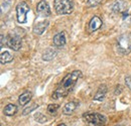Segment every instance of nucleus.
<instances>
[{"label": "nucleus", "instance_id": "12", "mask_svg": "<svg viewBox=\"0 0 131 126\" xmlns=\"http://www.w3.org/2000/svg\"><path fill=\"white\" fill-rule=\"evenodd\" d=\"M31 97H32V94H31V92H29V91H26V92L22 93V94L19 96V98H18V103H19V105H21V106L26 105V104L31 100Z\"/></svg>", "mask_w": 131, "mask_h": 126}, {"label": "nucleus", "instance_id": "1", "mask_svg": "<svg viewBox=\"0 0 131 126\" xmlns=\"http://www.w3.org/2000/svg\"><path fill=\"white\" fill-rule=\"evenodd\" d=\"M81 77H82V72L81 71H74V72L68 74L65 78L62 80V82L60 83L57 90L52 93L51 98L57 100V99L66 97L73 90L76 83L78 82V80Z\"/></svg>", "mask_w": 131, "mask_h": 126}, {"label": "nucleus", "instance_id": "15", "mask_svg": "<svg viewBox=\"0 0 131 126\" xmlns=\"http://www.w3.org/2000/svg\"><path fill=\"white\" fill-rule=\"evenodd\" d=\"M13 61V56L9 52V51H3L1 52V56H0V62L1 64H8L11 63Z\"/></svg>", "mask_w": 131, "mask_h": 126}, {"label": "nucleus", "instance_id": "14", "mask_svg": "<svg viewBox=\"0 0 131 126\" xmlns=\"http://www.w3.org/2000/svg\"><path fill=\"white\" fill-rule=\"evenodd\" d=\"M56 55H57V52H56V50L53 48H47L46 51H43V54H42V60L49 62V61L53 60Z\"/></svg>", "mask_w": 131, "mask_h": 126}, {"label": "nucleus", "instance_id": "17", "mask_svg": "<svg viewBox=\"0 0 131 126\" xmlns=\"http://www.w3.org/2000/svg\"><path fill=\"white\" fill-rule=\"evenodd\" d=\"M34 119H35L37 122H39V123H45V122L48 121V118H47L43 114H41V113H36V114L34 115Z\"/></svg>", "mask_w": 131, "mask_h": 126}, {"label": "nucleus", "instance_id": "3", "mask_svg": "<svg viewBox=\"0 0 131 126\" xmlns=\"http://www.w3.org/2000/svg\"><path fill=\"white\" fill-rule=\"evenodd\" d=\"M117 50L121 55H127L131 51V33H124L117 38Z\"/></svg>", "mask_w": 131, "mask_h": 126}, {"label": "nucleus", "instance_id": "16", "mask_svg": "<svg viewBox=\"0 0 131 126\" xmlns=\"http://www.w3.org/2000/svg\"><path fill=\"white\" fill-rule=\"evenodd\" d=\"M3 112L6 116H13L17 112V106L14 104H8V105L5 106Z\"/></svg>", "mask_w": 131, "mask_h": 126}, {"label": "nucleus", "instance_id": "8", "mask_svg": "<svg viewBox=\"0 0 131 126\" xmlns=\"http://www.w3.org/2000/svg\"><path fill=\"white\" fill-rule=\"evenodd\" d=\"M101 26H102V19L99 16H94L91 18V20L88 24V32L92 33V32H96Z\"/></svg>", "mask_w": 131, "mask_h": 126}, {"label": "nucleus", "instance_id": "11", "mask_svg": "<svg viewBox=\"0 0 131 126\" xmlns=\"http://www.w3.org/2000/svg\"><path fill=\"white\" fill-rule=\"evenodd\" d=\"M78 106H79V103H77L75 101L68 102L65 106H64V108H63V114H65V115H71V114H73L75 112V110L78 108Z\"/></svg>", "mask_w": 131, "mask_h": 126}, {"label": "nucleus", "instance_id": "20", "mask_svg": "<svg viewBox=\"0 0 131 126\" xmlns=\"http://www.w3.org/2000/svg\"><path fill=\"white\" fill-rule=\"evenodd\" d=\"M102 1L103 0H88V6H90V7H96V6H98L99 4H101L102 3Z\"/></svg>", "mask_w": 131, "mask_h": 126}, {"label": "nucleus", "instance_id": "10", "mask_svg": "<svg viewBox=\"0 0 131 126\" xmlns=\"http://www.w3.org/2000/svg\"><path fill=\"white\" fill-rule=\"evenodd\" d=\"M49 26V21L48 20H43V21H39L37 23H35V25L33 26V32L37 35L42 34L45 30L47 29V27Z\"/></svg>", "mask_w": 131, "mask_h": 126}, {"label": "nucleus", "instance_id": "19", "mask_svg": "<svg viewBox=\"0 0 131 126\" xmlns=\"http://www.w3.org/2000/svg\"><path fill=\"white\" fill-rule=\"evenodd\" d=\"M38 107V105H36V104H32L30 107H27V108H25L24 110H23V112H22V115H27V114H29L30 112H32L33 110H35L36 108Z\"/></svg>", "mask_w": 131, "mask_h": 126}, {"label": "nucleus", "instance_id": "6", "mask_svg": "<svg viewBox=\"0 0 131 126\" xmlns=\"http://www.w3.org/2000/svg\"><path fill=\"white\" fill-rule=\"evenodd\" d=\"M36 12L37 14L41 17H48L50 15V9L46 0H41L36 5Z\"/></svg>", "mask_w": 131, "mask_h": 126}, {"label": "nucleus", "instance_id": "2", "mask_svg": "<svg viewBox=\"0 0 131 126\" xmlns=\"http://www.w3.org/2000/svg\"><path fill=\"white\" fill-rule=\"evenodd\" d=\"M83 119L90 126H104L107 123V118L96 112H87L83 114Z\"/></svg>", "mask_w": 131, "mask_h": 126}, {"label": "nucleus", "instance_id": "9", "mask_svg": "<svg viewBox=\"0 0 131 126\" xmlns=\"http://www.w3.org/2000/svg\"><path fill=\"white\" fill-rule=\"evenodd\" d=\"M52 43H53V45H54L56 47H64V46L66 45V43H67L65 32H62L57 33V34L53 36Z\"/></svg>", "mask_w": 131, "mask_h": 126}, {"label": "nucleus", "instance_id": "23", "mask_svg": "<svg viewBox=\"0 0 131 126\" xmlns=\"http://www.w3.org/2000/svg\"><path fill=\"white\" fill-rule=\"evenodd\" d=\"M58 126H67V125H66V124H63V123H62V124H59Z\"/></svg>", "mask_w": 131, "mask_h": 126}, {"label": "nucleus", "instance_id": "13", "mask_svg": "<svg viewBox=\"0 0 131 126\" xmlns=\"http://www.w3.org/2000/svg\"><path fill=\"white\" fill-rule=\"evenodd\" d=\"M106 93H107V87H106V85H101L99 87L97 93L94 96V100H96V101H102L105 98Z\"/></svg>", "mask_w": 131, "mask_h": 126}, {"label": "nucleus", "instance_id": "7", "mask_svg": "<svg viewBox=\"0 0 131 126\" xmlns=\"http://www.w3.org/2000/svg\"><path fill=\"white\" fill-rule=\"evenodd\" d=\"M22 41H21V37L17 34H12L10 36H8V40H7V47H10L13 50H19V48L21 47Z\"/></svg>", "mask_w": 131, "mask_h": 126}, {"label": "nucleus", "instance_id": "4", "mask_svg": "<svg viewBox=\"0 0 131 126\" xmlns=\"http://www.w3.org/2000/svg\"><path fill=\"white\" fill-rule=\"evenodd\" d=\"M53 7L56 12L60 15L70 14L74 10V2L73 0H54Z\"/></svg>", "mask_w": 131, "mask_h": 126}, {"label": "nucleus", "instance_id": "18", "mask_svg": "<svg viewBox=\"0 0 131 126\" xmlns=\"http://www.w3.org/2000/svg\"><path fill=\"white\" fill-rule=\"evenodd\" d=\"M59 108H60V106L58 104H49L48 107V112L50 114H54V113H57Z\"/></svg>", "mask_w": 131, "mask_h": 126}, {"label": "nucleus", "instance_id": "22", "mask_svg": "<svg viewBox=\"0 0 131 126\" xmlns=\"http://www.w3.org/2000/svg\"><path fill=\"white\" fill-rule=\"evenodd\" d=\"M125 84H126V86L131 90V76H128V77L125 78Z\"/></svg>", "mask_w": 131, "mask_h": 126}, {"label": "nucleus", "instance_id": "21", "mask_svg": "<svg viewBox=\"0 0 131 126\" xmlns=\"http://www.w3.org/2000/svg\"><path fill=\"white\" fill-rule=\"evenodd\" d=\"M7 40H8V37L5 36V38H4V35L1 34V47H4V44L7 45Z\"/></svg>", "mask_w": 131, "mask_h": 126}, {"label": "nucleus", "instance_id": "5", "mask_svg": "<svg viewBox=\"0 0 131 126\" xmlns=\"http://www.w3.org/2000/svg\"><path fill=\"white\" fill-rule=\"evenodd\" d=\"M30 10L28 4L24 1L20 2L16 6V17L19 23H26L27 22V13Z\"/></svg>", "mask_w": 131, "mask_h": 126}]
</instances>
